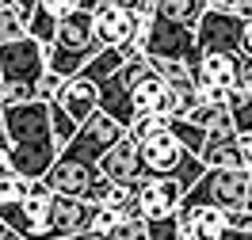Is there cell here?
Returning a JSON list of instances; mask_svg holds the SVG:
<instances>
[{
	"instance_id": "d590c367",
	"label": "cell",
	"mask_w": 252,
	"mask_h": 240,
	"mask_svg": "<svg viewBox=\"0 0 252 240\" xmlns=\"http://www.w3.org/2000/svg\"><path fill=\"white\" fill-rule=\"evenodd\" d=\"M8 237H12V229H8V225L0 221V240H8Z\"/></svg>"
},
{
	"instance_id": "f35d334b",
	"label": "cell",
	"mask_w": 252,
	"mask_h": 240,
	"mask_svg": "<svg viewBox=\"0 0 252 240\" xmlns=\"http://www.w3.org/2000/svg\"><path fill=\"white\" fill-rule=\"evenodd\" d=\"M8 240H23V237H16V233H12V237H8Z\"/></svg>"
},
{
	"instance_id": "d6986e66",
	"label": "cell",
	"mask_w": 252,
	"mask_h": 240,
	"mask_svg": "<svg viewBox=\"0 0 252 240\" xmlns=\"http://www.w3.org/2000/svg\"><path fill=\"white\" fill-rule=\"evenodd\" d=\"M123 65L126 61H123V53H119V50H99V53H92V57L84 61V69H80L77 77L88 80V84H103V80L115 77Z\"/></svg>"
},
{
	"instance_id": "30bf717a",
	"label": "cell",
	"mask_w": 252,
	"mask_h": 240,
	"mask_svg": "<svg viewBox=\"0 0 252 240\" xmlns=\"http://www.w3.org/2000/svg\"><path fill=\"white\" fill-rule=\"evenodd\" d=\"M95 172L107 179V183H119V187H134L142 179V157H138V141L123 133L119 141L111 145L103 157L95 160Z\"/></svg>"
},
{
	"instance_id": "cb8c5ba5",
	"label": "cell",
	"mask_w": 252,
	"mask_h": 240,
	"mask_svg": "<svg viewBox=\"0 0 252 240\" xmlns=\"http://www.w3.org/2000/svg\"><path fill=\"white\" fill-rule=\"evenodd\" d=\"M34 8H38V0H8V16L23 27V34H27V23H31Z\"/></svg>"
},
{
	"instance_id": "4fadbf2b",
	"label": "cell",
	"mask_w": 252,
	"mask_h": 240,
	"mask_svg": "<svg viewBox=\"0 0 252 240\" xmlns=\"http://www.w3.org/2000/svg\"><path fill=\"white\" fill-rule=\"evenodd\" d=\"M225 229V213L210 206H180L176 210V233L180 240H218Z\"/></svg>"
},
{
	"instance_id": "d4e9b609",
	"label": "cell",
	"mask_w": 252,
	"mask_h": 240,
	"mask_svg": "<svg viewBox=\"0 0 252 240\" xmlns=\"http://www.w3.org/2000/svg\"><path fill=\"white\" fill-rule=\"evenodd\" d=\"M107 240H145V221H119L107 233Z\"/></svg>"
},
{
	"instance_id": "ab89813d",
	"label": "cell",
	"mask_w": 252,
	"mask_h": 240,
	"mask_svg": "<svg viewBox=\"0 0 252 240\" xmlns=\"http://www.w3.org/2000/svg\"><path fill=\"white\" fill-rule=\"evenodd\" d=\"M42 240H50V237H42Z\"/></svg>"
},
{
	"instance_id": "83f0119b",
	"label": "cell",
	"mask_w": 252,
	"mask_h": 240,
	"mask_svg": "<svg viewBox=\"0 0 252 240\" xmlns=\"http://www.w3.org/2000/svg\"><path fill=\"white\" fill-rule=\"evenodd\" d=\"M16 38H23V27L4 12V16H0V46H4V42H16Z\"/></svg>"
},
{
	"instance_id": "f546056e",
	"label": "cell",
	"mask_w": 252,
	"mask_h": 240,
	"mask_svg": "<svg viewBox=\"0 0 252 240\" xmlns=\"http://www.w3.org/2000/svg\"><path fill=\"white\" fill-rule=\"evenodd\" d=\"M233 16L241 19V23H249L252 19V0H233Z\"/></svg>"
},
{
	"instance_id": "9a60e30c",
	"label": "cell",
	"mask_w": 252,
	"mask_h": 240,
	"mask_svg": "<svg viewBox=\"0 0 252 240\" xmlns=\"http://www.w3.org/2000/svg\"><path fill=\"white\" fill-rule=\"evenodd\" d=\"M95 99H99V114H107L119 130H130V122L138 118L126 84H119V77H107L103 84H95Z\"/></svg>"
},
{
	"instance_id": "5b68a950",
	"label": "cell",
	"mask_w": 252,
	"mask_h": 240,
	"mask_svg": "<svg viewBox=\"0 0 252 240\" xmlns=\"http://www.w3.org/2000/svg\"><path fill=\"white\" fill-rule=\"evenodd\" d=\"M46 73V53L34 38H16V42H4L0 46V77H4V88L8 84H38V77Z\"/></svg>"
},
{
	"instance_id": "e0dca14e",
	"label": "cell",
	"mask_w": 252,
	"mask_h": 240,
	"mask_svg": "<svg viewBox=\"0 0 252 240\" xmlns=\"http://www.w3.org/2000/svg\"><path fill=\"white\" fill-rule=\"evenodd\" d=\"M50 202H54V191H50L42 179H31V191H27V198L19 202V210H23V217L31 221V229L38 233V237H42V229H46Z\"/></svg>"
},
{
	"instance_id": "ac0fdd59",
	"label": "cell",
	"mask_w": 252,
	"mask_h": 240,
	"mask_svg": "<svg viewBox=\"0 0 252 240\" xmlns=\"http://www.w3.org/2000/svg\"><path fill=\"white\" fill-rule=\"evenodd\" d=\"M145 65L153 69V77L172 88V92H195V80H191V65L188 61H160V57H145Z\"/></svg>"
},
{
	"instance_id": "7c38bea8",
	"label": "cell",
	"mask_w": 252,
	"mask_h": 240,
	"mask_svg": "<svg viewBox=\"0 0 252 240\" xmlns=\"http://www.w3.org/2000/svg\"><path fill=\"white\" fill-rule=\"evenodd\" d=\"M58 111H65L77 126H84L88 118H92L95 111H99V99H95V84H88V80L80 77H69L62 80V88H58V96L50 99Z\"/></svg>"
},
{
	"instance_id": "74e56055",
	"label": "cell",
	"mask_w": 252,
	"mask_h": 240,
	"mask_svg": "<svg viewBox=\"0 0 252 240\" xmlns=\"http://www.w3.org/2000/svg\"><path fill=\"white\" fill-rule=\"evenodd\" d=\"M0 96H4V77H0Z\"/></svg>"
},
{
	"instance_id": "44dd1931",
	"label": "cell",
	"mask_w": 252,
	"mask_h": 240,
	"mask_svg": "<svg viewBox=\"0 0 252 240\" xmlns=\"http://www.w3.org/2000/svg\"><path fill=\"white\" fill-rule=\"evenodd\" d=\"M164 130H168V118H164V114L145 111V114H138V118L130 122V130H126V133H130L134 141H149V137H157V133H164Z\"/></svg>"
},
{
	"instance_id": "277c9868",
	"label": "cell",
	"mask_w": 252,
	"mask_h": 240,
	"mask_svg": "<svg viewBox=\"0 0 252 240\" xmlns=\"http://www.w3.org/2000/svg\"><path fill=\"white\" fill-rule=\"evenodd\" d=\"M138 46H142L145 57H160V61H195V38H191L188 27L180 23H168V19L149 16L142 19V34H138Z\"/></svg>"
},
{
	"instance_id": "2e32d148",
	"label": "cell",
	"mask_w": 252,
	"mask_h": 240,
	"mask_svg": "<svg viewBox=\"0 0 252 240\" xmlns=\"http://www.w3.org/2000/svg\"><path fill=\"white\" fill-rule=\"evenodd\" d=\"M203 12H206L203 0H153V16L168 19V23H180L188 31H195V23L203 19Z\"/></svg>"
},
{
	"instance_id": "e575fe53",
	"label": "cell",
	"mask_w": 252,
	"mask_h": 240,
	"mask_svg": "<svg viewBox=\"0 0 252 240\" xmlns=\"http://www.w3.org/2000/svg\"><path fill=\"white\" fill-rule=\"evenodd\" d=\"M69 240H103V237H95V233H80V237H69Z\"/></svg>"
},
{
	"instance_id": "836d02e7",
	"label": "cell",
	"mask_w": 252,
	"mask_h": 240,
	"mask_svg": "<svg viewBox=\"0 0 252 240\" xmlns=\"http://www.w3.org/2000/svg\"><path fill=\"white\" fill-rule=\"evenodd\" d=\"M0 160L8 164V137H4V118H0Z\"/></svg>"
},
{
	"instance_id": "ba28073f",
	"label": "cell",
	"mask_w": 252,
	"mask_h": 240,
	"mask_svg": "<svg viewBox=\"0 0 252 240\" xmlns=\"http://www.w3.org/2000/svg\"><path fill=\"white\" fill-rule=\"evenodd\" d=\"M142 34V19L130 8H95L92 12V38L99 50H123L138 42Z\"/></svg>"
},
{
	"instance_id": "6da1fadb",
	"label": "cell",
	"mask_w": 252,
	"mask_h": 240,
	"mask_svg": "<svg viewBox=\"0 0 252 240\" xmlns=\"http://www.w3.org/2000/svg\"><path fill=\"white\" fill-rule=\"evenodd\" d=\"M0 118H4V137H8V172L23 179H42L58 157L46 103H38V99L19 103V107L0 103Z\"/></svg>"
},
{
	"instance_id": "52a82bcc",
	"label": "cell",
	"mask_w": 252,
	"mask_h": 240,
	"mask_svg": "<svg viewBox=\"0 0 252 240\" xmlns=\"http://www.w3.org/2000/svg\"><path fill=\"white\" fill-rule=\"evenodd\" d=\"M241 31H245V23L233 12H203V19L191 31L195 53H229L233 57L241 50Z\"/></svg>"
},
{
	"instance_id": "8fae6325",
	"label": "cell",
	"mask_w": 252,
	"mask_h": 240,
	"mask_svg": "<svg viewBox=\"0 0 252 240\" xmlns=\"http://www.w3.org/2000/svg\"><path fill=\"white\" fill-rule=\"evenodd\" d=\"M184 187L176 179H138V206H142L145 221H157V217H172L180 210Z\"/></svg>"
},
{
	"instance_id": "f1b7e54d",
	"label": "cell",
	"mask_w": 252,
	"mask_h": 240,
	"mask_svg": "<svg viewBox=\"0 0 252 240\" xmlns=\"http://www.w3.org/2000/svg\"><path fill=\"white\" fill-rule=\"evenodd\" d=\"M237 88H252V57L249 53H237Z\"/></svg>"
},
{
	"instance_id": "1f68e13d",
	"label": "cell",
	"mask_w": 252,
	"mask_h": 240,
	"mask_svg": "<svg viewBox=\"0 0 252 240\" xmlns=\"http://www.w3.org/2000/svg\"><path fill=\"white\" fill-rule=\"evenodd\" d=\"M237 145H241V157H245V168L252 172V137H237Z\"/></svg>"
},
{
	"instance_id": "7a4b0ae2",
	"label": "cell",
	"mask_w": 252,
	"mask_h": 240,
	"mask_svg": "<svg viewBox=\"0 0 252 240\" xmlns=\"http://www.w3.org/2000/svg\"><path fill=\"white\" fill-rule=\"evenodd\" d=\"M42 53H46V73H54V77H77L80 69H84V61L92 57V53H99V46H95L92 38V16L88 12H69V16L58 19V27H54V38H50L46 46H42Z\"/></svg>"
},
{
	"instance_id": "8d00e7d4",
	"label": "cell",
	"mask_w": 252,
	"mask_h": 240,
	"mask_svg": "<svg viewBox=\"0 0 252 240\" xmlns=\"http://www.w3.org/2000/svg\"><path fill=\"white\" fill-rule=\"evenodd\" d=\"M4 12H8V0H0V16H4Z\"/></svg>"
},
{
	"instance_id": "9c48e42d",
	"label": "cell",
	"mask_w": 252,
	"mask_h": 240,
	"mask_svg": "<svg viewBox=\"0 0 252 240\" xmlns=\"http://www.w3.org/2000/svg\"><path fill=\"white\" fill-rule=\"evenodd\" d=\"M92 210H95V206H92V202H84V198H62V194H54L42 237H50V240H69V237L88 233ZM42 237H38V240H42Z\"/></svg>"
},
{
	"instance_id": "d6a6232c",
	"label": "cell",
	"mask_w": 252,
	"mask_h": 240,
	"mask_svg": "<svg viewBox=\"0 0 252 240\" xmlns=\"http://www.w3.org/2000/svg\"><path fill=\"white\" fill-rule=\"evenodd\" d=\"M218 240H252V233H241V229H221Z\"/></svg>"
},
{
	"instance_id": "4316f807",
	"label": "cell",
	"mask_w": 252,
	"mask_h": 240,
	"mask_svg": "<svg viewBox=\"0 0 252 240\" xmlns=\"http://www.w3.org/2000/svg\"><path fill=\"white\" fill-rule=\"evenodd\" d=\"M77 4H80V0H38V8H42L46 16H54V19H62V16H69V12H77Z\"/></svg>"
},
{
	"instance_id": "8992f818",
	"label": "cell",
	"mask_w": 252,
	"mask_h": 240,
	"mask_svg": "<svg viewBox=\"0 0 252 240\" xmlns=\"http://www.w3.org/2000/svg\"><path fill=\"white\" fill-rule=\"evenodd\" d=\"M123 133H126V130H119V126H115V122L107 118V114H99V111H95L92 118H88V122H84V126L73 133V141L62 145L58 153H62V157L80 160V164H92V168H95V160L103 157L111 145L123 137Z\"/></svg>"
},
{
	"instance_id": "3957f363",
	"label": "cell",
	"mask_w": 252,
	"mask_h": 240,
	"mask_svg": "<svg viewBox=\"0 0 252 240\" xmlns=\"http://www.w3.org/2000/svg\"><path fill=\"white\" fill-rule=\"evenodd\" d=\"M249 176L252 172H225V168H206L195 179V187L184 191L180 206H210L221 213L249 206Z\"/></svg>"
},
{
	"instance_id": "603a6c76",
	"label": "cell",
	"mask_w": 252,
	"mask_h": 240,
	"mask_svg": "<svg viewBox=\"0 0 252 240\" xmlns=\"http://www.w3.org/2000/svg\"><path fill=\"white\" fill-rule=\"evenodd\" d=\"M145 240H180V233H176V213L172 217L145 221Z\"/></svg>"
},
{
	"instance_id": "5bb4252c",
	"label": "cell",
	"mask_w": 252,
	"mask_h": 240,
	"mask_svg": "<svg viewBox=\"0 0 252 240\" xmlns=\"http://www.w3.org/2000/svg\"><path fill=\"white\" fill-rule=\"evenodd\" d=\"M191 80L195 88H237V53H199L191 61Z\"/></svg>"
},
{
	"instance_id": "7402d4cb",
	"label": "cell",
	"mask_w": 252,
	"mask_h": 240,
	"mask_svg": "<svg viewBox=\"0 0 252 240\" xmlns=\"http://www.w3.org/2000/svg\"><path fill=\"white\" fill-rule=\"evenodd\" d=\"M31 191V179L16 176V172H4L0 176V206H19Z\"/></svg>"
},
{
	"instance_id": "484cf974",
	"label": "cell",
	"mask_w": 252,
	"mask_h": 240,
	"mask_svg": "<svg viewBox=\"0 0 252 240\" xmlns=\"http://www.w3.org/2000/svg\"><path fill=\"white\" fill-rule=\"evenodd\" d=\"M58 88H62V77L42 73V77H38V84H34V99H38V103H50V99L58 96Z\"/></svg>"
},
{
	"instance_id": "ffe728a7",
	"label": "cell",
	"mask_w": 252,
	"mask_h": 240,
	"mask_svg": "<svg viewBox=\"0 0 252 240\" xmlns=\"http://www.w3.org/2000/svg\"><path fill=\"white\" fill-rule=\"evenodd\" d=\"M168 137H172L188 157H199L203 153V141H206V130L195 126V122H188V118H168V130H164Z\"/></svg>"
},
{
	"instance_id": "4dcf8cb0",
	"label": "cell",
	"mask_w": 252,
	"mask_h": 240,
	"mask_svg": "<svg viewBox=\"0 0 252 240\" xmlns=\"http://www.w3.org/2000/svg\"><path fill=\"white\" fill-rule=\"evenodd\" d=\"M237 53H249L252 57V19L245 23V31H241V50H237Z\"/></svg>"
}]
</instances>
